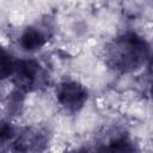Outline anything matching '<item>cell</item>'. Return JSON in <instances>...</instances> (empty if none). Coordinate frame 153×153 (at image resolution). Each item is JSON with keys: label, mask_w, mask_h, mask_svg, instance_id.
<instances>
[{"label": "cell", "mask_w": 153, "mask_h": 153, "mask_svg": "<svg viewBox=\"0 0 153 153\" xmlns=\"http://www.w3.org/2000/svg\"><path fill=\"white\" fill-rule=\"evenodd\" d=\"M19 43L26 51H35L42 48L45 43L44 33L36 27H27L20 36Z\"/></svg>", "instance_id": "277c9868"}, {"label": "cell", "mask_w": 153, "mask_h": 153, "mask_svg": "<svg viewBox=\"0 0 153 153\" xmlns=\"http://www.w3.org/2000/svg\"><path fill=\"white\" fill-rule=\"evenodd\" d=\"M41 142H44L41 133L26 131L16 140L14 146L17 151H31V149H39Z\"/></svg>", "instance_id": "5b68a950"}, {"label": "cell", "mask_w": 153, "mask_h": 153, "mask_svg": "<svg viewBox=\"0 0 153 153\" xmlns=\"http://www.w3.org/2000/svg\"><path fill=\"white\" fill-rule=\"evenodd\" d=\"M148 43L134 32H127L110 42L104 53L105 63L120 73H131L141 68L148 60Z\"/></svg>", "instance_id": "6da1fadb"}, {"label": "cell", "mask_w": 153, "mask_h": 153, "mask_svg": "<svg viewBox=\"0 0 153 153\" xmlns=\"http://www.w3.org/2000/svg\"><path fill=\"white\" fill-rule=\"evenodd\" d=\"M12 136H13V129H12V127L10 124H7V123H2L1 131H0V140H1V142L4 143L5 141L12 139Z\"/></svg>", "instance_id": "ba28073f"}, {"label": "cell", "mask_w": 153, "mask_h": 153, "mask_svg": "<svg viewBox=\"0 0 153 153\" xmlns=\"http://www.w3.org/2000/svg\"><path fill=\"white\" fill-rule=\"evenodd\" d=\"M105 149L110 151H133L134 147L130 146V141L126 137H117L112 141H110L109 147Z\"/></svg>", "instance_id": "8992f818"}, {"label": "cell", "mask_w": 153, "mask_h": 153, "mask_svg": "<svg viewBox=\"0 0 153 153\" xmlns=\"http://www.w3.org/2000/svg\"><path fill=\"white\" fill-rule=\"evenodd\" d=\"M151 94H152V97H153V85H152V87H151Z\"/></svg>", "instance_id": "9c48e42d"}, {"label": "cell", "mask_w": 153, "mask_h": 153, "mask_svg": "<svg viewBox=\"0 0 153 153\" xmlns=\"http://www.w3.org/2000/svg\"><path fill=\"white\" fill-rule=\"evenodd\" d=\"M18 91L26 92L37 87L42 79V69L33 60H14L11 75Z\"/></svg>", "instance_id": "7a4b0ae2"}, {"label": "cell", "mask_w": 153, "mask_h": 153, "mask_svg": "<svg viewBox=\"0 0 153 153\" xmlns=\"http://www.w3.org/2000/svg\"><path fill=\"white\" fill-rule=\"evenodd\" d=\"M56 98L60 105L68 112H76L84 106L87 99V91L81 84L73 80H66L57 86Z\"/></svg>", "instance_id": "3957f363"}, {"label": "cell", "mask_w": 153, "mask_h": 153, "mask_svg": "<svg viewBox=\"0 0 153 153\" xmlns=\"http://www.w3.org/2000/svg\"><path fill=\"white\" fill-rule=\"evenodd\" d=\"M13 65H14V60L11 57L10 54L2 50V57H1V76L2 78H7L11 75Z\"/></svg>", "instance_id": "52a82bcc"}]
</instances>
